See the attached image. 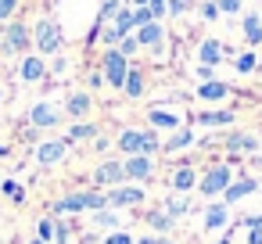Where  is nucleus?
<instances>
[{"label":"nucleus","instance_id":"1","mask_svg":"<svg viewBox=\"0 0 262 244\" xmlns=\"http://www.w3.org/2000/svg\"><path fill=\"white\" fill-rule=\"evenodd\" d=\"M108 205V194H97V190H86V194H72V197H61L54 205V212H101Z\"/></svg>","mask_w":262,"mask_h":244},{"label":"nucleus","instance_id":"2","mask_svg":"<svg viewBox=\"0 0 262 244\" xmlns=\"http://www.w3.org/2000/svg\"><path fill=\"white\" fill-rule=\"evenodd\" d=\"M119 147H122L126 154H147V151H155V147H158V137H155V133L126 129V133L119 137Z\"/></svg>","mask_w":262,"mask_h":244},{"label":"nucleus","instance_id":"3","mask_svg":"<svg viewBox=\"0 0 262 244\" xmlns=\"http://www.w3.org/2000/svg\"><path fill=\"white\" fill-rule=\"evenodd\" d=\"M126 76H129L126 54H119V51H108V54H104V79H108L112 86H122V83H126Z\"/></svg>","mask_w":262,"mask_h":244},{"label":"nucleus","instance_id":"4","mask_svg":"<svg viewBox=\"0 0 262 244\" xmlns=\"http://www.w3.org/2000/svg\"><path fill=\"white\" fill-rule=\"evenodd\" d=\"M36 47H40L43 54H54V51L61 47V29H58L51 18H43V22L36 26Z\"/></svg>","mask_w":262,"mask_h":244},{"label":"nucleus","instance_id":"5","mask_svg":"<svg viewBox=\"0 0 262 244\" xmlns=\"http://www.w3.org/2000/svg\"><path fill=\"white\" fill-rule=\"evenodd\" d=\"M230 187V169L226 165H215L205 180H201V194H219V190H226Z\"/></svg>","mask_w":262,"mask_h":244},{"label":"nucleus","instance_id":"6","mask_svg":"<svg viewBox=\"0 0 262 244\" xmlns=\"http://www.w3.org/2000/svg\"><path fill=\"white\" fill-rule=\"evenodd\" d=\"M144 201V190L140 187H112L108 190V205L122 208V205H140Z\"/></svg>","mask_w":262,"mask_h":244},{"label":"nucleus","instance_id":"7","mask_svg":"<svg viewBox=\"0 0 262 244\" xmlns=\"http://www.w3.org/2000/svg\"><path fill=\"white\" fill-rule=\"evenodd\" d=\"M151 172H155V165H151L147 154H129V162H126V176L129 180H151Z\"/></svg>","mask_w":262,"mask_h":244},{"label":"nucleus","instance_id":"8","mask_svg":"<svg viewBox=\"0 0 262 244\" xmlns=\"http://www.w3.org/2000/svg\"><path fill=\"white\" fill-rule=\"evenodd\" d=\"M126 176V165H119V162H104L97 172H94V183L97 187H112V183H119Z\"/></svg>","mask_w":262,"mask_h":244},{"label":"nucleus","instance_id":"9","mask_svg":"<svg viewBox=\"0 0 262 244\" xmlns=\"http://www.w3.org/2000/svg\"><path fill=\"white\" fill-rule=\"evenodd\" d=\"M36 158H40V165H54V162L65 158V144H61V140H51V144H43V147L36 151Z\"/></svg>","mask_w":262,"mask_h":244},{"label":"nucleus","instance_id":"10","mask_svg":"<svg viewBox=\"0 0 262 244\" xmlns=\"http://www.w3.org/2000/svg\"><path fill=\"white\" fill-rule=\"evenodd\" d=\"M258 190V180H237V183H230L223 194H226V201H241V197H248V194H255Z\"/></svg>","mask_w":262,"mask_h":244},{"label":"nucleus","instance_id":"11","mask_svg":"<svg viewBox=\"0 0 262 244\" xmlns=\"http://www.w3.org/2000/svg\"><path fill=\"white\" fill-rule=\"evenodd\" d=\"M4 47H8V51H26V47H29V29H26V26H11Z\"/></svg>","mask_w":262,"mask_h":244},{"label":"nucleus","instance_id":"12","mask_svg":"<svg viewBox=\"0 0 262 244\" xmlns=\"http://www.w3.org/2000/svg\"><path fill=\"white\" fill-rule=\"evenodd\" d=\"M29 122H33V126H54V122H58V112H54L51 104H36V108L29 112Z\"/></svg>","mask_w":262,"mask_h":244},{"label":"nucleus","instance_id":"13","mask_svg":"<svg viewBox=\"0 0 262 244\" xmlns=\"http://www.w3.org/2000/svg\"><path fill=\"white\" fill-rule=\"evenodd\" d=\"M137 43H140V47H158V43H162V29H158L155 22L140 26V33H137Z\"/></svg>","mask_w":262,"mask_h":244},{"label":"nucleus","instance_id":"14","mask_svg":"<svg viewBox=\"0 0 262 244\" xmlns=\"http://www.w3.org/2000/svg\"><path fill=\"white\" fill-rule=\"evenodd\" d=\"M40 76H43V61H40V58H26V61H22V79L36 83Z\"/></svg>","mask_w":262,"mask_h":244},{"label":"nucleus","instance_id":"15","mask_svg":"<svg viewBox=\"0 0 262 244\" xmlns=\"http://www.w3.org/2000/svg\"><path fill=\"white\" fill-rule=\"evenodd\" d=\"M226 147H230V151H255L258 144H255V137H248V133H233V137L226 140Z\"/></svg>","mask_w":262,"mask_h":244},{"label":"nucleus","instance_id":"16","mask_svg":"<svg viewBox=\"0 0 262 244\" xmlns=\"http://www.w3.org/2000/svg\"><path fill=\"white\" fill-rule=\"evenodd\" d=\"M219 58H223L219 43H215V40H205V43H201V61H205V65H215Z\"/></svg>","mask_w":262,"mask_h":244},{"label":"nucleus","instance_id":"17","mask_svg":"<svg viewBox=\"0 0 262 244\" xmlns=\"http://www.w3.org/2000/svg\"><path fill=\"white\" fill-rule=\"evenodd\" d=\"M226 86L223 83H201V101H223Z\"/></svg>","mask_w":262,"mask_h":244},{"label":"nucleus","instance_id":"18","mask_svg":"<svg viewBox=\"0 0 262 244\" xmlns=\"http://www.w3.org/2000/svg\"><path fill=\"white\" fill-rule=\"evenodd\" d=\"M223 223H226V208H223V205H212L208 215H205V226H208V230H219Z\"/></svg>","mask_w":262,"mask_h":244},{"label":"nucleus","instance_id":"19","mask_svg":"<svg viewBox=\"0 0 262 244\" xmlns=\"http://www.w3.org/2000/svg\"><path fill=\"white\" fill-rule=\"evenodd\" d=\"M244 33H248V43H258V40H262V22H258L255 15H248V18H244Z\"/></svg>","mask_w":262,"mask_h":244},{"label":"nucleus","instance_id":"20","mask_svg":"<svg viewBox=\"0 0 262 244\" xmlns=\"http://www.w3.org/2000/svg\"><path fill=\"white\" fill-rule=\"evenodd\" d=\"M122 86H126V94H129V97H140V94H144V76H140V72H129Z\"/></svg>","mask_w":262,"mask_h":244},{"label":"nucleus","instance_id":"21","mask_svg":"<svg viewBox=\"0 0 262 244\" xmlns=\"http://www.w3.org/2000/svg\"><path fill=\"white\" fill-rule=\"evenodd\" d=\"M151 122H155L158 129H176V126H180V119L169 115V112H151Z\"/></svg>","mask_w":262,"mask_h":244},{"label":"nucleus","instance_id":"22","mask_svg":"<svg viewBox=\"0 0 262 244\" xmlns=\"http://www.w3.org/2000/svg\"><path fill=\"white\" fill-rule=\"evenodd\" d=\"M226 122H233L230 112H205L201 115V126H226Z\"/></svg>","mask_w":262,"mask_h":244},{"label":"nucleus","instance_id":"23","mask_svg":"<svg viewBox=\"0 0 262 244\" xmlns=\"http://www.w3.org/2000/svg\"><path fill=\"white\" fill-rule=\"evenodd\" d=\"M172 187H176V190H190V187H194V172H190V169H180V172L172 176Z\"/></svg>","mask_w":262,"mask_h":244},{"label":"nucleus","instance_id":"24","mask_svg":"<svg viewBox=\"0 0 262 244\" xmlns=\"http://www.w3.org/2000/svg\"><path fill=\"white\" fill-rule=\"evenodd\" d=\"M147 223H151L155 230H169V226H172V215H169V212H147Z\"/></svg>","mask_w":262,"mask_h":244},{"label":"nucleus","instance_id":"25","mask_svg":"<svg viewBox=\"0 0 262 244\" xmlns=\"http://www.w3.org/2000/svg\"><path fill=\"white\" fill-rule=\"evenodd\" d=\"M86 108H90V97H86V94H72V101H69V112H72V115H83Z\"/></svg>","mask_w":262,"mask_h":244},{"label":"nucleus","instance_id":"26","mask_svg":"<svg viewBox=\"0 0 262 244\" xmlns=\"http://www.w3.org/2000/svg\"><path fill=\"white\" fill-rule=\"evenodd\" d=\"M190 140H194V137H190V129H180V133L169 140V147H165V151H180V147H187Z\"/></svg>","mask_w":262,"mask_h":244},{"label":"nucleus","instance_id":"27","mask_svg":"<svg viewBox=\"0 0 262 244\" xmlns=\"http://www.w3.org/2000/svg\"><path fill=\"white\" fill-rule=\"evenodd\" d=\"M165 212H169V215L176 219V215H183V212H187V201H180V197L172 201V197H169V201H165Z\"/></svg>","mask_w":262,"mask_h":244},{"label":"nucleus","instance_id":"28","mask_svg":"<svg viewBox=\"0 0 262 244\" xmlns=\"http://www.w3.org/2000/svg\"><path fill=\"white\" fill-rule=\"evenodd\" d=\"M137 47H140V43H137V40H126V36H122V40H119V54H133V51H137Z\"/></svg>","mask_w":262,"mask_h":244},{"label":"nucleus","instance_id":"29","mask_svg":"<svg viewBox=\"0 0 262 244\" xmlns=\"http://www.w3.org/2000/svg\"><path fill=\"white\" fill-rule=\"evenodd\" d=\"M15 4H18V0H0V18H11Z\"/></svg>","mask_w":262,"mask_h":244},{"label":"nucleus","instance_id":"30","mask_svg":"<svg viewBox=\"0 0 262 244\" xmlns=\"http://www.w3.org/2000/svg\"><path fill=\"white\" fill-rule=\"evenodd\" d=\"M104 244H133V237H129V233H112Z\"/></svg>","mask_w":262,"mask_h":244},{"label":"nucleus","instance_id":"31","mask_svg":"<svg viewBox=\"0 0 262 244\" xmlns=\"http://www.w3.org/2000/svg\"><path fill=\"white\" fill-rule=\"evenodd\" d=\"M237 69H241V72H251V69H255V58H251V54H244V58L237 61Z\"/></svg>","mask_w":262,"mask_h":244},{"label":"nucleus","instance_id":"32","mask_svg":"<svg viewBox=\"0 0 262 244\" xmlns=\"http://www.w3.org/2000/svg\"><path fill=\"white\" fill-rule=\"evenodd\" d=\"M94 133V126H76L72 129V140H83V137H90Z\"/></svg>","mask_w":262,"mask_h":244},{"label":"nucleus","instance_id":"33","mask_svg":"<svg viewBox=\"0 0 262 244\" xmlns=\"http://www.w3.org/2000/svg\"><path fill=\"white\" fill-rule=\"evenodd\" d=\"M187 4H190V0H169V11L180 15V11H187Z\"/></svg>","mask_w":262,"mask_h":244},{"label":"nucleus","instance_id":"34","mask_svg":"<svg viewBox=\"0 0 262 244\" xmlns=\"http://www.w3.org/2000/svg\"><path fill=\"white\" fill-rule=\"evenodd\" d=\"M97 223H101V226H115V215H112V212H97Z\"/></svg>","mask_w":262,"mask_h":244},{"label":"nucleus","instance_id":"35","mask_svg":"<svg viewBox=\"0 0 262 244\" xmlns=\"http://www.w3.org/2000/svg\"><path fill=\"white\" fill-rule=\"evenodd\" d=\"M219 8H223V11H230V15H233V11H237V8H241V0H219Z\"/></svg>","mask_w":262,"mask_h":244},{"label":"nucleus","instance_id":"36","mask_svg":"<svg viewBox=\"0 0 262 244\" xmlns=\"http://www.w3.org/2000/svg\"><path fill=\"white\" fill-rule=\"evenodd\" d=\"M147 4H151V15H155V18L165 11V0H147Z\"/></svg>","mask_w":262,"mask_h":244},{"label":"nucleus","instance_id":"37","mask_svg":"<svg viewBox=\"0 0 262 244\" xmlns=\"http://www.w3.org/2000/svg\"><path fill=\"white\" fill-rule=\"evenodd\" d=\"M40 237H54V226H51V223H47V219H43V223H40Z\"/></svg>","mask_w":262,"mask_h":244},{"label":"nucleus","instance_id":"38","mask_svg":"<svg viewBox=\"0 0 262 244\" xmlns=\"http://www.w3.org/2000/svg\"><path fill=\"white\" fill-rule=\"evenodd\" d=\"M137 244H162V240H158V237H140Z\"/></svg>","mask_w":262,"mask_h":244},{"label":"nucleus","instance_id":"39","mask_svg":"<svg viewBox=\"0 0 262 244\" xmlns=\"http://www.w3.org/2000/svg\"><path fill=\"white\" fill-rule=\"evenodd\" d=\"M248 226H251V230H255V226L262 230V215H255V219H248Z\"/></svg>","mask_w":262,"mask_h":244},{"label":"nucleus","instance_id":"40","mask_svg":"<svg viewBox=\"0 0 262 244\" xmlns=\"http://www.w3.org/2000/svg\"><path fill=\"white\" fill-rule=\"evenodd\" d=\"M215 244H230V240H226V237H223V240H215Z\"/></svg>","mask_w":262,"mask_h":244},{"label":"nucleus","instance_id":"41","mask_svg":"<svg viewBox=\"0 0 262 244\" xmlns=\"http://www.w3.org/2000/svg\"><path fill=\"white\" fill-rule=\"evenodd\" d=\"M133 4H147V0H133Z\"/></svg>","mask_w":262,"mask_h":244},{"label":"nucleus","instance_id":"42","mask_svg":"<svg viewBox=\"0 0 262 244\" xmlns=\"http://www.w3.org/2000/svg\"><path fill=\"white\" fill-rule=\"evenodd\" d=\"M0 154H4V147H0Z\"/></svg>","mask_w":262,"mask_h":244},{"label":"nucleus","instance_id":"43","mask_svg":"<svg viewBox=\"0 0 262 244\" xmlns=\"http://www.w3.org/2000/svg\"><path fill=\"white\" fill-rule=\"evenodd\" d=\"M162 244H169V240H162Z\"/></svg>","mask_w":262,"mask_h":244}]
</instances>
